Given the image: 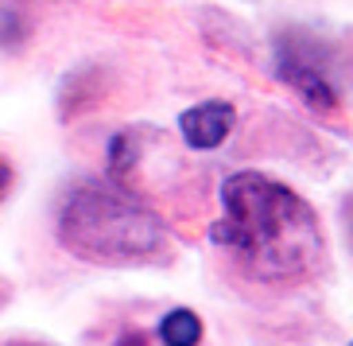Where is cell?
I'll use <instances>...</instances> for the list:
<instances>
[{"label":"cell","instance_id":"obj_1","mask_svg":"<svg viewBox=\"0 0 353 346\" xmlns=\"http://www.w3.org/2000/svg\"><path fill=\"white\" fill-rule=\"evenodd\" d=\"M225 218L214 242L233 249L260 280H299L322 261V230L311 202L260 171H237L221 187Z\"/></svg>","mask_w":353,"mask_h":346},{"label":"cell","instance_id":"obj_2","mask_svg":"<svg viewBox=\"0 0 353 346\" xmlns=\"http://www.w3.org/2000/svg\"><path fill=\"white\" fill-rule=\"evenodd\" d=\"M59 242L94 265H128L163 249V222L117 179H85L59 210Z\"/></svg>","mask_w":353,"mask_h":346},{"label":"cell","instance_id":"obj_3","mask_svg":"<svg viewBox=\"0 0 353 346\" xmlns=\"http://www.w3.org/2000/svg\"><path fill=\"white\" fill-rule=\"evenodd\" d=\"M280 78L291 86V90H299L303 102L314 105V109H334V86L322 70V63H314L311 55H303L295 43H280Z\"/></svg>","mask_w":353,"mask_h":346},{"label":"cell","instance_id":"obj_4","mask_svg":"<svg viewBox=\"0 0 353 346\" xmlns=\"http://www.w3.org/2000/svg\"><path fill=\"white\" fill-rule=\"evenodd\" d=\"M233 121H237V113H233L229 102H202L179 117V133H183V140L190 148L210 152V148H218L233 133Z\"/></svg>","mask_w":353,"mask_h":346},{"label":"cell","instance_id":"obj_5","mask_svg":"<svg viewBox=\"0 0 353 346\" xmlns=\"http://www.w3.org/2000/svg\"><path fill=\"white\" fill-rule=\"evenodd\" d=\"M159 338H163V346H198L202 343V319L190 307H175L163 315Z\"/></svg>","mask_w":353,"mask_h":346},{"label":"cell","instance_id":"obj_6","mask_svg":"<svg viewBox=\"0 0 353 346\" xmlns=\"http://www.w3.org/2000/svg\"><path fill=\"white\" fill-rule=\"evenodd\" d=\"M8 179H12V175H8V168H4V164H0V191L8 187Z\"/></svg>","mask_w":353,"mask_h":346},{"label":"cell","instance_id":"obj_7","mask_svg":"<svg viewBox=\"0 0 353 346\" xmlns=\"http://www.w3.org/2000/svg\"><path fill=\"white\" fill-rule=\"evenodd\" d=\"M350 346H353V343H350Z\"/></svg>","mask_w":353,"mask_h":346}]
</instances>
